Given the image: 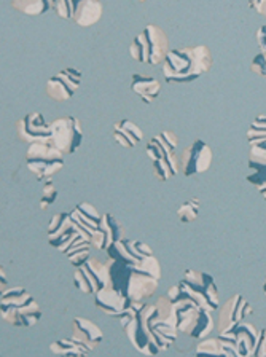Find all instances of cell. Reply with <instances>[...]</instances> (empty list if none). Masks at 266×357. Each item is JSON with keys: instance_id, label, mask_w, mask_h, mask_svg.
<instances>
[{"instance_id": "obj_1", "label": "cell", "mask_w": 266, "mask_h": 357, "mask_svg": "<svg viewBox=\"0 0 266 357\" xmlns=\"http://www.w3.org/2000/svg\"><path fill=\"white\" fill-rule=\"evenodd\" d=\"M214 58L206 45L171 50L162 64L168 83H191L212 69Z\"/></svg>"}, {"instance_id": "obj_2", "label": "cell", "mask_w": 266, "mask_h": 357, "mask_svg": "<svg viewBox=\"0 0 266 357\" xmlns=\"http://www.w3.org/2000/svg\"><path fill=\"white\" fill-rule=\"evenodd\" d=\"M0 312L5 322L15 327H32L42 319V310L24 287H15L2 292Z\"/></svg>"}, {"instance_id": "obj_3", "label": "cell", "mask_w": 266, "mask_h": 357, "mask_svg": "<svg viewBox=\"0 0 266 357\" xmlns=\"http://www.w3.org/2000/svg\"><path fill=\"white\" fill-rule=\"evenodd\" d=\"M169 52L168 33L157 24H147L130 45L131 58L147 66L163 64Z\"/></svg>"}, {"instance_id": "obj_4", "label": "cell", "mask_w": 266, "mask_h": 357, "mask_svg": "<svg viewBox=\"0 0 266 357\" xmlns=\"http://www.w3.org/2000/svg\"><path fill=\"white\" fill-rule=\"evenodd\" d=\"M177 286H179V300H190L201 310L212 312L219 310V289L215 286L214 278L208 273L185 270L184 278Z\"/></svg>"}, {"instance_id": "obj_5", "label": "cell", "mask_w": 266, "mask_h": 357, "mask_svg": "<svg viewBox=\"0 0 266 357\" xmlns=\"http://www.w3.org/2000/svg\"><path fill=\"white\" fill-rule=\"evenodd\" d=\"M26 166L38 182L49 181L63 169L64 153L49 142L29 144L26 152Z\"/></svg>"}, {"instance_id": "obj_6", "label": "cell", "mask_w": 266, "mask_h": 357, "mask_svg": "<svg viewBox=\"0 0 266 357\" xmlns=\"http://www.w3.org/2000/svg\"><path fill=\"white\" fill-rule=\"evenodd\" d=\"M52 128V139L49 144L54 145L64 155L77 152L83 142V128L79 119L75 116H63L49 123Z\"/></svg>"}, {"instance_id": "obj_7", "label": "cell", "mask_w": 266, "mask_h": 357, "mask_svg": "<svg viewBox=\"0 0 266 357\" xmlns=\"http://www.w3.org/2000/svg\"><path fill=\"white\" fill-rule=\"evenodd\" d=\"M212 149L203 139H196L195 142H191L182 150V153H179L182 174L185 177L203 174L212 165Z\"/></svg>"}, {"instance_id": "obj_8", "label": "cell", "mask_w": 266, "mask_h": 357, "mask_svg": "<svg viewBox=\"0 0 266 357\" xmlns=\"http://www.w3.org/2000/svg\"><path fill=\"white\" fill-rule=\"evenodd\" d=\"M127 338L131 344L146 356H157L159 351L157 343H155L153 335L148 327V314H147V301L142 306V310L137 312V316L125 327Z\"/></svg>"}, {"instance_id": "obj_9", "label": "cell", "mask_w": 266, "mask_h": 357, "mask_svg": "<svg viewBox=\"0 0 266 357\" xmlns=\"http://www.w3.org/2000/svg\"><path fill=\"white\" fill-rule=\"evenodd\" d=\"M79 234V227L72 220L70 212H58L53 215L48 227V243L52 248H56L59 252L65 254V250Z\"/></svg>"}, {"instance_id": "obj_10", "label": "cell", "mask_w": 266, "mask_h": 357, "mask_svg": "<svg viewBox=\"0 0 266 357\" xmlns=\"http://www.w3.org/2000/svg\"><path fill=\"white\" fill-rule=\"evenodd\" d=\"M217 311L219 316L215 326H217L220 333L233 331L237 324H241L247 316H251L253 312L251 303H249L241 294L233 295V297L226 300Z\"/></svg>"}, {"instance_id": "obj_11", "label": "cell", "mask_w": 266, "mask_h": 357, "mask_svg": "<svg viewBox=\"0 0 266 357\" xmlns=\"http://www.w3.org/2000/svg\"><path fill=\"white\" fill-rule=\"evenodd\" d=\"M81 83V72L74 69V67H69V69H64L58 72L56 75L49 78L45 86V93L49 99H53L54 102H65V100H70L74 96L77 88L80 86Z\"/></svg>"}, {"instance_id": "obj_12", "label": "cell", "mask_w": 266, "mask_h": 357, "mask_svg": "<svg viewBox=\"0 0 266 357\" xmlns=\"http://www.w3.org/2000/svg\"><path fill=\"white\" fill-rule=\"evenodd\" d=\"M16 132L21 142H49L52 139V128L40 112H31L23 119L16 121Z\"/></svg>"}, {"instance_id": "obj_13", "label": "cell", "mask_w": 266, "mask_h": 357, "mask_svg": "<svg viewBox=\"0 0 266 357\" xmlns=\"http://www.w3.org/2000/svg\"><path fill=\"white\" fill-rule=\"evenodd\" d=\"M258 337H260V332L252 326V324H247V322L237 324L233 331L220 333V338L230 340V342L235 343L237 357L253 356Z\"/></svg>"}, {"instance_id": "obj_14", "label": "cell", "mask_w": 266, "mask_h": 357, "mask_svg": "<svg viewBox=\"0 0 266 357\" xmlns=\"http://www.w3.org/2000/svg\"><path fill=\"white\" fill-rule=\"evenodd\" d=\"M199 314H201V308L198 305L190 300H179L173 303L171 324L177 328V332L190 337L199 319Z\"/></svg>"}, {"instance_id": "obj_15", "label": "cell", "mask_w": 266, "mask_h": 357, "mask_svg": "<svg viewBox=\"0 0 266 357\" xmlns=\"http://www.w3.org/2000/svg\"><path fill=\"white\" fill-rule=\"evenodd\" d=\"M130 301L131 298H127L126 295L110 286V284L94 294V306L101 312H104V314L114 317V319H116L125 311L126 306L130 305Z\"/></svg>"}, {"instance_id": "obj_16", "label": "cell", "mask_w": 266, "mask_h": 357, "mask_svg": "<svg viewBox=\"0 0 266 357\" xmlns=\"http://www.w3.org/2000/svg\"><path fill=\"white\" fill-rule=\"evenodd\" d=\"M72 220L75 222V225L79 227V231L83 238H86L90 241L93 233L97 230L101 225L102 215L99 214L97 209L90 203H80L75 206V209L70 212Z\"/></svg>"}, {"instance_id": "obj_17", "label": "cell", "mask_w": 266, "mask_h": 357, "mask_svg": "<svg viewBox=\"0 0 266 357\" xmlns=\"http://www.w3.org/2000/svg\"><path fill=\"white\" fill-rule=\"evenodd\" d=\"M158 290V279L132 268L126 297L136 301H148Z\"/></svg>"}, {"instance_id": "obj_18", "label": "cell", "mask_w": 266, "mask_h": 357, "mask_svg": "<svg viewBox=\"0 0 266 357\" xmlns=\"http://www.w3.org/2000/svg\"><path fill=\"white\" fill-rule=\"evenodd\" d=\"M74 16L72 20L77 26L90 27L102 18L104 5L101 0H72Z\"/></svg>"}, {"instance_id": "obj_19", "label": "cell", "mask_w": 266, "mask_h": 357, "mask_svg": "<svg viewBox=\"0 0 266 357\" xmlns=\"http://www.w3.org/2000/svg\"><path fill=\"white\" fill-rule=\"evenodd\" d=\"M131 89L146 104H152L162 94V83L157 78L147 74H132Z\"/></svg>"}, {"instance_id": "obj_20", "label": "cell", "mask_w": 266, "mask_h": 357, "mask_svg": "<svg viewBox=\"0 0 266 357\" xmlns=\"http://www.w3.org/2000/svg\"><path fill=\"white\" fill-rule=\"evenodd\" d=\"M72 331H74L72 337L88 344L91 349L97 348V346L104 342V335L101 332V328L91 321L85 319V317H75V319L72 321Z\"/></svg>"}, {"instance_id": "obj_21", "label": "cell", "mask_w": 266, "mask_h": 357, "mask_svg": "<svg viewBox=\"0 0 266 357\" xmlns=\"http://www.w3.org/2000/svg\"><path fill=\"white\" fill-rule=\"evenodd\" d=\"M114 139L125 149H134L143 139V131L134 121L120 120L114 125Z\"/></svg>"}, {"instance_id": "obj_22", "label": "cell", "mask_w": 266, "mask_h": 357, "mask_svg": "<svg viewBox=\"0 0 266 357\" xmlns=\"http://www.w3.org/2000/svg\"><path fill=\"white\" fill-rule=\"evenodd\" d=\"M86 275L90 276L93 287H94V294L99 292V290L104 289L105 286H109L110 282V261L105 264V261L96 259V257H90V260L86 261L85 265Z\"/></svg>"}, {"instance_id": "obj_23", "label": "cell", "mask_w": 266, "mask_h": 357, "mask_svg": "<svg viewBox=\"0 0 266 357\" xmlns=\"http://www.w3.org/2000/svg\"><path fill=\"white\" fill-rule=\"evenodd\" d=\"M58 0H12V8L27 16H40L54 10Z\"/></svg>"}, {"instance_id": "obj_24", "label": "cell", "mask_w": 266, "mask_h": 357, "mask_svg": "<svg viewBox=\"0 0 266 357\" xmlns=\"http://www.w3.org/2000/svg\"><path fill=\"white\" fill-rule=\"evenodd\" d=\"M49 351L58 356H88L91 353V348L85 344L80 340L77 338H69V340H58V342H53L49 344Z\"/></svg>"}, {"instance_id": "obj_25", "label": "cell", "mask_w": 266, "mask_h": 357, "mask_svg": "<svg viewBox=\"0 0 266 357\" xmlns=\"http://www.w3.org/2000/svg\"><path fill=\"white\" fill-rule=\"evenodd\" d=\"M132 275V266L121 264V261L110 260V286L120 290L121 294H127V286H130V278Z\"/></svg>"}, {"instance_id": "obj_26", "label": "cell", "mask_w": 266, "mask_h": 357, "mask_svg": "<svg viewBox=\"0 0 266 357\" xmlns=\"http://www.w3.org/2000/svg\"><path fill=\"white\" fill-rule=\"evenodd\" d=\"M99 230L104 233L105 239H107V248L115 241H121V239L126 238L125 227L121 225L120 220H116L115 217L107 212V214L102 215L101 225H99Z\"/></svg>"}, {"instance_id": "obj_27", "label": "cell", "mask_w": 266, "mask_h": 357, "mask_svg": "<svg viewBox=\"0 0 266 357\" xmlns=\"http://www.w3.org/2000/svg\"><path fill=\"white\" fill-rule=\"evenodd\" d=\"M109 255L110 260H116V261H121V264H126L130 266H137L141 264L139 259H136L134 255H132L130 250H127L126 244H125V239H121V241H115L112 243L107 248V250H105Z\"/></svg>"}, {"instance_id": "obj_28", "label": "cell", "mask_w": 266, "mask_h": 357, "mask_svg": "<svg viewBox=\"0 0 266 357\" xmlns=\"http://www.w3.org/2000/svg\"><path fill=\"white\" fill-rule=\"evenodd\" d=\"M214 327H215V319L212 317V311L201 310V314H199L196 326H195V328H193V332L190 333V337L188 338L196 340V342H201V340L208 338V335L210 332H214Z\"/></svg>"}, {"instance_id": "obj_29", "label": "cell", "mask_w": 266, "mask_h": 357, "mask_svg": "<svg viewBox=\"0 0 266 357\" xmlns=\"http://www.w3.org/2000/svg\"><path fill=\"white\" fill-rule=\"evenodd\" d=\"M247 182L257 187L258 193L266 192V165H258L253 163V161H247Z\"/></svg>"}, {"instance_id": "obj_30", "label": "cell", "mask_w": 266, "mask_h": 357, "mask_svg": "<svg viewBox=\"0 0 266 357\" xmlns=\"http://www.w3.org/2000/svg\"><path fill=\"white\" fill-rule=\"evenodd\" d=\"M195 354H212V356H226L224 343L220 338H204L196 344Z\"/></svg>"}, {"instance_id": "obj_31", "label": "cell", "mask_w": 266, "mask_h": 357, "mask_svg": "<svg viewBox=\"0 0 266 357\" xmlns=\"http://www.w3.org/2000/svg\"><path fill=\"white\" fill-rule=\"evenodd\" d=\"M246 139L249 144H255L266 139V115H258L257 119L252 121L251 128L247 130Z\"/></svg>"}, {"instance_id": "obj_32", "label": "cell", "mask_w": 266, "mask_h": 357, "mask_svg": "<svg viewBox=\"0 0 266 357\" xmlns=\"http://www.w3.org/2000/svg\"><path fill=\"white\" fill-rule=\"evenodd\" d=\"M199 214V199L191 198L184 203L177 211V215H179V220L182 223H191L198 219Z\"/></svg>"}, {"instance_id": "obj_33", "label": "cell", "mask_w": 266, "mask_h": 357, "mask_svg": "<svg viewBox=\"0 0 266 357\" xmlns=\"http://www.w3.org/2000/svg\"><path fill=\"white\" fill-rule=\"evenodd\" d=\"M134 270L147 273V275L157 278L158 281L162 279V266H159V261L157 260V257H155V255L143 257V259L141 260V264L134 266Z\"/></svg>"}, {"instance_id": "obj_34", "label": "cell", "mask_w": 266, "mask_h": 357, "mask_svg": "<svg viewBox=\"0 0 266 357\" xmlns=\"http://www.w3.org/2000/svg\"><path fill=\"white\" fill-rule=\"evenodd\" d=\"M74 284L75 287L80 290L81 294H86V295H91L94 294V287H93V282L90 276L86 275L85 268H77L75 273H74Z\"/></svg>"}, {"instance_id": "obj_35", "label": "cell", "mask_w": 266, "mask_h": 357, "mask_svg": "<svg viewBox=\"0 0 266 357\" xmlns=\"http://www.w3.org/2000/svg\"><path fill=\"white\" fill-rule=\"evenodd\" d=\"M58 198V190L56 185H54L53 178L49 181H45V185H43L42 190V198H40V209L47 211L49 208V204H53Z\"/></svg>"}, {"instance_id": "obj_36", "label": "cell", "mask_w": 266, "mask_h": 357, "mask_svg": "<svg viewBox=\"0 0 266 357\" xmlns=\"http://www.w3.org/2000/svg\"><path fill=\"white\" fill-rule=\"evenodd\" d=\"M152 166H153V174L159 182H166V181H169V178L175 177L173 169H171V166L168 165V161H164V160L152 161Z\"/></svg>"}, {"instance_id": "obj_37", "label": "cell", "mask_w": 266, "mask_h": 357, "mask_svg": "<svg viewBox=\"0 0 266 357\" xmlns=\"http://www.w3.org/2000/svg\"><path fill=\"white\" fill-rule=\"evenodd\" d=\"M249 161L258 165H266V139L251 144V155H249Z\"/></svg>"}, {"instance_id": "obj_38", "label": "cell", "mask_w": 266, "mask_h": 357, "mask_svg": "<svg viewBox=\"0 0 266 357\" xmlns=\"http://www.w3.org/2000/svg\"><path fill=\"white\" fill-rule=\"evenodd\" d=\"M90 250L91 248H85V249H80V250H75V252H72L68 255V259L70 261L72 266L75 268H81L83 265L86 264L88 260H90Z\"/></svg>"}, {"instance_id": "obj_39", "label": "cell", "mask_w": 266, "mask_h": 357, "mask_svg": "<svg viewBox=\"0 0 266 357\" xmlns=\"http://www.w3.org/2000/svg\"><path fill=\"white\" fill-rule=\"evenodd\" d=\"M54 13H56L61 20H72V16H74L72 0H58L56 5H54Z\"/></svg>"}, {"instance_id": "obj_40", "label": "cell", "mask_w": 266, "mask_h": 357, "mask_svg": "<svg viewBox=\"0 0 266 357\" xmlns=\"http://www.w3.org/2000/svg\"><path fill=\"white\" fill-rule=\"evenodd\" d=\"M251 70L253 74H257L260 77L266 78V53L260 52L251 63Z\"/></svg>"}, {"instance_id": "obj_41", "label": "cell", "mask_w": 266, "mask_h": 357, "mask_svg": "<svg viewBox=\"0 0 266 357\" xmlns=\"http://www.w3.org/2000/svg\"><path fill=\"white\" fill-rule=\"evenodd\" d=\"M265 356H266V328L260 331L258 342L253 351V357H265Z\"/></svg>"}, {"instance_id": "obj_42", "label": "cell", "mask_w": 266, "mask_h": 357, "mask_svg": "<svg viewBox=\"0 0 266 357\" xmlns=\"http://www.w3.org/2000/svg\"><path fill=\"white\" fill-rule=\"evenodd\" d=\"M249 5L253 11H257L260 16L266 20V0H249Z\"/></svg>"}, {"instance_id": "obj_43", "label": "cell", "mask_w": 266, "mask_h": 357, "mask_svg": "<svg viewBox=\"0 0 266 357\" xmlns=\"http://www.w3.org/2000/svg\"><path fill=\"white\" fill-rule=\"evenodd\" d=\"M255 37H257V45H258L260 52L266 53V26L260 27L257 33H255Z\"/></svg>"}, {"instance_id": "obj_44", "label": "cell", "mask_w": 266, "mask_h": 357, "mask_svg": "<svg viewBox=\"0 0 266 357\" xmlns=\"http://www.w3.org/2000/svg\"><path fill=\"white\" fill-rule=\"evenodd\" d=\"M0 279H2V281H0V282H2V287L7 286L8 281H7V276H5V273H3V268H2V270H0Z\"/></svg>"}, {"instance_id": "obj_45", "label": "cell", "mask_w": 266, "mask_h": 357, "mask_svg": "<svg viewBox=\"0 0 266 357\" xmlns=\"http://www.w3.org/2000/svg\"><path fill=\"white\" fill-rule=\"evenodd\" d=\"M263 292H265V297H266V279H265V284H263Z\"/></svg>"}, {"instance_id": "obj_46", "label": "cell", "mask_w": 266, "mask_h": 357, "mask_svg": "<svg viewBox=\"0 0 266 357\" xmlns=\"http://www.w3.org/2000/svg\"><path fill=\"white\" fill-rule=\"evenodd\" d=\"M260 195H262V197L266 199V192H263V193H260Z\"/></svg>"}, {"instance_id": "obj_47", "label": "cell", "mask_w": 266, "mask_h": 357, "mask_svg": "<svg viewBox=\"0 0 266 357\" xmlns=\"http://www.w3.org/2000/svg\"><path fill=\"white\" fill-rule=\"evenodd\" d=\"M137 2H147V0H137Z\"/></svg>"}]
</instances>
